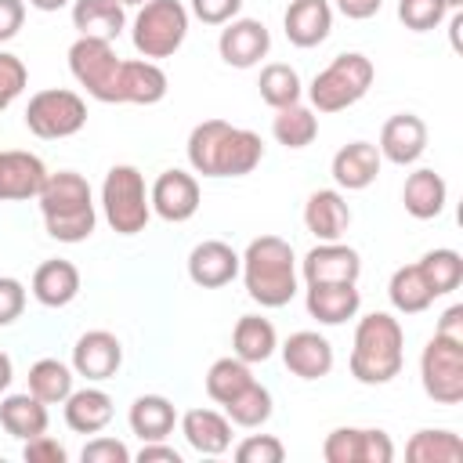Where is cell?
<instances>
[{"label": "cell", "mask_w": 463, "mask_h": 463, "mask_svg": "<svg viewBox=\"0 0 463 463\" xmlns=\"http://www.w3.org/2000/svg\"><path fill=\"white\" fill-rule=\"evenodd\" d=\"M405 459L409 463H459L463 441H459V434H452L445 427H423L405 441Z\"/></svg>", "instance_id": "obj_33"}, {"label": "cell", "mask_w": 463, "mask_h": 463, "mask_svg": "<svg viewBox=\"0 0 463 463\" xmlns=\"http://www.w3.org/2000/svg\"><path fill=\"white\" fill-rule=\"evenodd\" d=\"M405 362V329L394 315L373 311L362 315L351 340V376L365 387H383L402 373Z\"/></svg>", "instance_id": "obj_1"}, {"label": "cell", "mask_w": 463, "mask_h": 463, "mask_svg": "<svg viewBox=\"0 0 463 463\" xmlns=\"http://www.w3.org/2000/svg\"><path fill=\"white\" fill-rule=\"evenodd\" d=\"M127 423L141 441H166V434H174L177 427V409L163 394H137L130 402Z\"/></svg>", "instance_id": "obj_27"}, {"label": "cell", "mask_w": 463, "mask_h": 463, "mask_svg": "<svg viewBox=\"0 0 463 463\" xmlns=\"http://www.w3.org/2000/svg\"><path fill=\"white\" fill-rule=\"evenodd\" d=\"M47 423H51V416H47V402H40L36 394H7L4 402H0V427L11 434V438H18V441H29V438H36V434H47Z\"/></svg>", "instance_id": "obj_30"}, {"label": "cell", "mask_w": 463, "mask_h": 463, "mask_svg": "<svg viewBox=\"0 0 463 463\" xmlns=\"http://www.w3.org/2000/svg\"><path fill=\"white\" fill-rule=\"evenodd\" d=\"M101 213L116 235H137L145 232L152 217L145 174L130 163H116L101 181Z\"/></svg>", "instance_id": "obj_5"}, {"label": "cell", "mask_w": 463, "mask_h": 463, "mask_svg": "<svg viewBox=\"0 0 463 463\" xmlns=\"http://www.w3.org/2000/svg\"><path fill=\"white\" fill-rule=\"evenodd\" d=\"M351 224V206L336 188H315L304 203V228L318 239V242H336L344 239Z\"/></svg>", "instance_id": "obj_20"}, {"label": "cell", "mask_w": 463, "mask_h": 463, "mask_svg": "<svg viewBox=\"0 0 463 463\" xmlns=\"http://www.w3.org/2000/svg\"><path fill=\"white\" fill-rule=\"evenodd\" d=\"M260 159H264L260 134H253L246 127H228V134L221 141V156H217V177H246L260 166Z\"/></svg>", "instance_id": "obj_28"}, {"label": "cell", "mask_w": 463, "mask_h": 463, "mask_svg": "<svg viewBox=\"0 0 463 463\" xmlns=\"http://www.w3.org/2000/svg\"><path fill=\"white\" fill-rule=\"evenodd\" d=\"M25 311V286L11 275H0V329L18 322Z\"/></svg>", "instance_id": "obj_46"}, {"label": "cell", "mask_w": 463, "mask_h": 463, "mask_svg": "<svg viewBox=\"0 0 463 463\" xmlns=\"http://www.w3.org/2000/svg\"><path fill=\"white\" fill-rule=\"evenodd\" d=\"M119 365H123V344L109 329H90L72 347V373L90 383L112 380L119 373Z\"/></svg>", "instance_id": "obj_13"}, {"label": "cell", "mask_w": 463, "mask_h": 463, "mask_svg": "<svg viewBox=\"0 0 463 463\" xmlns=\"http://www.w3.org/2000/svg\"><path fill=\"white\" fill-rule=\"evenodd\" d=\"M416 264H420V271H423V279H427L434 297H445V293L459 289V282H463V257L456 250H449V246L427 250Z\"/></svg>", "instance_id": "obj_39"}, {"label": "cell", "mask_w": 463, "mask_h": 463, "mask_svg": "<svg viewBox=\"0 0 463 463\" xmlns=\"http://www.w3.org/2000/svg\"><path fill=\"white\" fill-rule=\"evenodd\" d=\"M336 7H340L344 18H351V22H365V18H373V14L383 7V0H336Z\"/></svg>", "instance_id": "obj_52"}, {"label": "cell", "mask_w": 463, "mask_h": 463, "mask_svg": "<svg viewBox=\"0 0 463 463\" xmlns=\"http://www.w3.org/2000/svg\"><path fill=\"white\" fill-rule=\"evenodd\" d=\"M239 268H242V257L228 242H221V239H203L188 253V279L195 286H203V289L228 286L239 275Z\"/></svg>", "instance_id": "obj_18"}, {"label": "cell", "mask_w": 463, "mask_h": 463, "mask_svg": "<svg viewBox=\"0 0 463 463\" xmlns=\"http://www.w3.org/2000/svg\"><path fill=\"white\" fill-rule=\"evenodd\" d=\"M441 7H445V11H459V7H463V0H441Z\"/></svg>", "instance_id": "obj_55"}, {"label": "cell", "mask_w": 463, "mask_h": 463, "mask_svg": "<svg viewBox=\"0 0 463 463\" xmlns=\"http://www.w3.org/2000/svg\"><path fill=\"white\" fill-rule=\"evenodd\" d=\"M72 365L58 358H40L29 365V394H36L47 405H61L72 394Z\"/></svg>", "instance_id": "obj_37"}, {"label": "cell", "mask_w": 463, "mask_h": 463, "mask_svg": "<svg viewBox=\"0 0 463 463\" xmlns=\"http://www.w3.org/2000/svg\"><path fill=\"white\" fill-rule=\"evenodd\" d=\"M25 83H29L25 61L18 54H11V51H0V112L18 101V94L25 90Z\"/></svg>", "instance_id": "obj_43"}, {"label": "cell", "mask_w": 463, "mask_h": 463, "mask_svg": "<svg viewBox=\"0 0 463 463\" xmlns=\"http://www.w3.org/2000/svg\"><path fill=\"white\" fill-rule=\"evenodd\" d=\"M166 90H170V80L159 69V61L130 58V61H119L112 105H156L166 98Z\"/></svg>", "instance_id": "obj_16"}, {"label": "cell", "mask_w": 463, "mask_h": 463, "mask_svg": "<svg viewBox=\"0 0 463 463\" xmlns=\"http://www.w3.org/2000/svg\"><path fill=\"white\" fill-rule=\"evenodd\" d=\"M242 0H192V14L203 25H224L232 18H239Z\"/></svg>", "instance_id": "obj_47"}, {"label": "cell", "mask_w": 463, "mask_h": 463, "mask_svg": "<svg viewBox=\"0 0 463 463\" xmlns=\"http://www.w3.org/2000/svg\"><path fill=\"white\" fill-rule=\"evenodd\" d=\"M40 213H43V228L51 239L58 242H87L98 228V210H94V195L83 174L76 170H58L47 174L43 188H40Z\"/></svg>", "instance_id": "obj_2"}, {"label": "cell", "mask_w": 463, "mask_h": 463, "mask_svg": "<svg viewBox=\"0 0 463 463\" xmlns=\"http://www.w3.org/2000/svg\"><path fill=\"white\" fill-rule=\"evenodd\" d=\"M47 166L36 152L25 148H4L0 152V203H22V199H36L43 181H47Z\"/></svg>", "instance_id": "obj_15"}, {"label": "cell", "mask_w": 463, "mask_h": 463, "mask_svg": "<svg viewBox=\"0 0 463 463\" xmlns=\"http://www.w3.org/2000/svg\"><path fill=\"white\" fill-rule=\"evenodd\" d=\"M387 297H391L394 311H402V315H420L434 304V293H430L420 264H402L387 282Z\"/></svg>", "instance_id": "obj_34"}, {"label": "cell", "mask_w": 463, "mask_h": 463, "mask_svg": "<svg viewBox=\"0 0 463 463\" xmlns=\"http://www.w3.org/2000/svg\"><path fill=\"white\" fill-rule=\"evenodd\" d=\"M148 203H152V213H159L163 221L170 224H184L195 217L203 195H199V181L188 174V170H163L156 177V184L148 188Z\"/></svg>", "instance_id": "obj_11"}, {"label": "cell", "mask_w": 463, "mask_h": 463, "mask_svg": "<svg viewBox=\"0 0 463 463\" xmlns=\"http://www.w3.org/2000/svg\"><path fill=\"white\" fill-rule=\"evenodd\" d=\"M217 51L232 69H253L271 51V33L260 18H232L217 36Z\"/></svg>", "instance_id": "obj_12"}, {"label": "cell", "mask_w": 463, "mask_h": 463, "mask_svg": "<svg viewBox=\"0 0 463 463\" xmlns=\"http://www.w3.org/2000/svg\"><path fill=\"white\" fill-rule=\"evenodd\" d=\"M119 54L112 47V40H98V36H76V43L69 47V72L72 80L94 98L112 105L116 101V72H119Z\"/></svg>", "instance_id": "obj_8"}, {"label": "cell", "mask_w": 463, "mask_h": 463, "mask_svg": "<svg viewBox=\"0 0 463 463\" xmlns=\"http://www.w3.org/2000/svg\"><path fill=\"white\" fill-rule=\"evenodd\" d=\"M282 29L286 40L293 47H318L329 33H333V7L329 0H289L286 14H282Z\"/></svg>", "instance_id": "obj_21"}, {"label": "cell", "mask_w": 463, "mask_h": 463, "mask_svg": "<svg viewBox=\"0 0 463 463\" xmlns=\"http://www.w3.org/2000/svg\"><path fill=\"white\" fill-rule=\"evenodd\" d=\"M235 459L239 463H282L286 445L275 434H250L235 445Z\"/></svg>", "instance_id": "obj_44"}, {"label": "cell", "mask_w": 463, "mask_h": 463, "mask_svg": "<svg viewBox=\"0 0 463 463\" xmlns=\"http://www.w3.org/2000/svg\"><path fill=\"white\" fill-rule=\"evenodd\" d=\"M119 4H123V7H141L145 0H119Z\"/></svg>", "instance_id": "obj_56"}, {"label": "cell", "mask_w": 463, "mask_h": 463, "mask_svg": "<svg viewBox=\"0 0 463 463\" xmlns=\"http://www.w3.org/2000/svg\"><path fill=\"white\" fill-rule=\"evenodd\" d=\"M282 362L300 380H322L333 369V344L315 329L289 333L282 344Z\"/></svg>", "instance_id": "obj_19"}, {"label": "cell", "mask_w": 463, "mask_h": 463, "mask_svg": "<svg viewBox=\"0 0 463 463\" xmlns=\"http://www.w3.org/2000/svg\"><path fill=\"white\" fill-rule=\"evenodd\" d=\"M257 90H260V101L271 105V109H286V105H297L300 94H304V83L297 76L293 65L286 61H271L260 69V80H257Z\"/></svg>", "instance_id": "obj_38"}, {"label": "cell", "mask_w": 463, "mask_h": 463, "mask_svg": "<svg viewBox=\"0 0 463 463\" xmlns=\"http://www.w3.org/2000/svg\"><path fill=\"white\" fill-rule=\"evenodd\" d=\"M33 297L43 304V307H65L80 297V268L72 260H43L36 271H33Z\"/></svg>", "instance_id": "obj_25"}, {"label": "cell", "mask_w": 463, "mask_h": 463, "mask_svg": "<svg viewBox=\"0 0 463 463\" xmlns=\"http://www.w3.org/2000/svg\"><path fill=\"white\" fill-rule=\"evenodd\" d=\"M271 134L286 148H307L318 137V116H315L311 105H300V101L297 105H286V109H275Z\"/></svg>", "instance_id": "obj_35"}, {"label": "cell", "mask_w": 463, "mask_h": 463, "mask_svg": "<svg viewBox=\"0 0 463 463\" xmlns=\"http://www.w3.org/2000/svg\"><path fill=\"white\" fill-rule=\"evenodd\" d=\"M250 383H253L250 362H242V358H235V354L217 358V362L206 369V394H210L217 405L232 402V398H235L239 391H246Z\"/></svg>", "instance_id": "obj_40"}, {"label": "cell", "mask_w": 463, "mask_h": 463, "mask_svg": "<svg viewBox=\"0 0 463 463\" xmlns=\"http://www.w3.org/2000/svg\"><path fill=\"white\" fill-rule=\"evenodd\" d=\"M326 463H391L394 441L380 427H336L322 441Z\"/></svg>", "instance_id": "obj_10"}, {"label": "cell", "mask_w": 463, "mask_h": 463, "mask_svg": "<svg viewBox=\"0 0 463 463\" xmlns=\"http://www.w3.org/2000/svg\"><path fill=\"white\" fill-rule=\"evenodd\" d=\"M25 127H29V134H36L43 141L72 137L87 127V101L65 87L36 90L25 105Z\"/></svg>", "instance_id": "obj_7"}, {"label": "cell", "mask_w": 463, "mask_h": 463, "mask_svg": "<svg viewBox=\"0 0 463 463\" xmlns=\"http://www.w3.org/2000/svg\"><path fill=\"white\" fill-rule=\"evenodd\" d=\"M373 80H376L373 61L358 51H344L322 72H315V80L307 87V101H311L315 112H326V116L344 112V109H351L354 101H362L369 94Z\"/></svg>", "instance_id": "obj_4"}, {"label": "cell", "mask_w": 463, "mask_h": 463, "mask_svg": "<svg viewBox=\"0 0 463 463\" xmlns=\"http://www.w3.org/2000/svg\"><path fill=\"white\" fill-rule=\"evenodd\" d=\"M184 441L199 452V456H221L232 449V420L217 409H188L184 416H177Z\"/></svg>", "instance_id": "obj_24"}, {"label": "cell", "mask_w": 463, "mask_h": 463, "mask_svg": "<svg viewBox=\"0 0 463 463\" xmlns=\"http://www.w3.org/2000/svg\"><path fill=\"white\" fill-rule=\"evenodd\" d=\"M242 257V282L260 307H286L297 297V253L279 235H257Z\"/></svg>", "instance_id": "obj_3"}, {"label": "cell", "mask_w": 463, "mask_h": 463, "mask_svg": "<svg viewBox=\"0 0 463 463\" xmlns=\"http://www.w3.org/2000/svg\"><path fill=\"white\" fill-rule=\"evenodd\" d=\"M380 159L394 166H412L427 152V123L412 112H398L380 127Z\"/></svg>", "instance_id": "obj_17"}, {"label": "cell", "mask_w": 463, "mask_h": 463, "mask_svg": "<svg viewBox=\"0 0 463 463\" xmlns=\"http://www.w3.org/2000/svg\"><path fill=\"white\" fill-rule=\"evenodd\" d=\"M65 4H72V0H29V7H36V11H61Z\"/></svg>", "instance_id": "obj_54"}, {"label": "cell", "mask_w": 463, "mask_h": 463, "mask_svg": "<svg viewBox=\"0 0 463 463\" xmlns=\"http://www.w3.org/2000/svg\"><path fill=\"white\" fill-rule=\"evenodd\" d=\"M228 127L232 123H224V119H203V123L192 127V134H188V163H192L195 174L217 177V156H221V141H224Z\"/></svg>", "instance_id": "obj_36"}, {"label": "cell", "mask_w": 463, "mask_h": 463, "mask_svg": "<svg viewBox=\"0 0 463 463\" xmlns=\"http://www.w3.org/2000/svg\"><path fill=\"white\" fill-rule=\"evenodd\" d=\"M271 409H275L271 391H268L264 383H257V380H253L246 391H239L232 402H224V416H228L235 427H246V430L264 427V423L271 420Z\"/></svg>", "instance_id": "obj_41"}, {"label": "cell", "mask_w": 463, "mask_h": 463, "mask_svg": "<svg viewBox=\"0 0 463 463\" xmlns=\"http://www.w3.org/2000/svg\"><path fill=\"white\" fill-rule=\"evenodd\" d=\"M275 347H279V336H275V326L268 318L242 315L235 322V329H232V351H235V358H242L250 365L253 362H268L275 354Z\"/></svg>", "instance_id": "obj_32"}, {"label": "cell", "mask_w": 463, "mask_h": 463, "mask_svg": "<svg viewBox=\"0 0 463 463\" xmlns=\"http://www.w3.org/2000/svg\"><path fill=\"white\" fill-rule=\"evenodd\" d=\"M402 203H405V213L416 217V221H434L445 203H449V184L441 174H434L430 166H420L405 177V188H402Z\"/></svg>", "instance_id": "obj_26"}, {"label": "cell", "mask_w": 463, "mask_h": 463, "mask_svg": "<svg viewBox=\"0 0 463 463\" xmlns=\"http://www.w3.org/2000/svg\"><path fill=\"white\" fill-rule=\"evenodd\" d=\"M383 159H380V148L369 145V141H351L344 148H336L333 163H329V174L336 181V188H347V192H362L376 181Z\"/></svg>", "instance_id": "obj_23"}, {"label": "cell", "mask_w": 463, "mask_h": 463, "mask_svg": "<svg viewBox=\"0 0 463 463\" xmlns=\"http://www.w3.org/2000/svg\"><path fill=\"white\" fill-rule=\"evenodd\" d=\"M445 14H449V11L441 7V0H398V18H402V25L412 29V33H430V29H438Z\"/></svg>", "instance_id": "obj_42"}, {"label": "cell", "mask_w": 463, "mask_h": 463, "mask_svg": "<svg viewBox=\"0 0 463 463\" xmlns=\"http://www.w3.org/2000/svg\"><path fill=\"white\" fill-rule=\"evenodd\" d=\"M72 29L80 36L116 40L127 29V11L119 0H72Z\"/></svg>", "instance_id": "obj_31"}, {"label": "cell", "mask_w": 463, "mask_h": 463, "mask_svg": "<svg viewBox=\"0 0 463 463\" xmlns=\"http://www.w3.org/2000/svg\"><path fill=\"white\" fill-rule=\"evenodd\" d=\"M420 380L430 402L459 405L463 402V344L434 333L420 354Z\"/></svg>", "instance_id": "obj_9"}, {"label": "cell", "mask_w": 463, "mask_h": 463, "mask_svg": "<svg viewBox=\"0 0 463 463\" xmlns=\"http://www.w3.org/2000/svg\"><path fill=\"white\" fill-rule=\"evenodd\" d=\"M307 315L322 326H344L347 318L358 315L362 307V293H358V282H318V286H307Z\"/></svg>", "instance_id": "obj_22"}, {"label": "cell", "mask_w": 463, "mask_h": 463, "mask_svg": "<svg viewBox=\"0 0 463 463\" xmlns=\"http://www.w3.org/2000/svg\"><path fill=\"white\" fill-rule=\"evenodd\" d=\"M25 25V0H0V43L14 40Z\"/></svg>", "instance_id": "obj_49"}, {"label": "cell", "mask_w": 463, "mask_h": 463, "mask_svg": "<svg viewBox=\"0 0 463 463\" xmlns=\"http://www.w3.org/2000/svg\"><path fill=\"white\" fill-rule=\"evenodd\" d=\"M438 336H449V340H459L463 344V304H452L441 318H438Z\"/></svg>", "instance_id": "obj_51"}, {"label": "cell", "mask_w": 463, "mask_h": 463, "mask_svg": "<svg viewBox=\"0 0 463 463\" xmlns=\"http://www.w3.org/2000/svg\"><path fill=\"white\" fill-rule=\"evenodd\" d=\"M22 456H25V463H65V459H69L65 445L54 441V438H47V434L29 438L25 449H22Z\"/></svg>", "instance_id": "obj_48"}, {"label": "cell", "mask_w": 463, "mask_h": 463, "mask_svg": "<svg viewBox=\"0 0 463 463\" xmlns=\"http://www.w3.org/2000/svg\"><path fill=\"white\" fill-rule=\"evenodd\" d=\"M300 275L307 286H318V282H358L362 275V257L354 246L347 242H318L304 253L300 260Z\"/></svg>", "instance_id": "obj_14"}, {"label": "cell", "mask_w": 463, "mask_h": 463, "mask_svg": "<svg viewBox=\"0 0 463 463\" xmlns=\"http://www.w3.org/2000/svg\"><path fill=\"white\" fill-rule=\"evenodd\" d=\"M61 405H65V423L76 434H101L112 423V398L101 387H80Z\"/></svg>", "instance_id": "obj_29"}, {"label": "cell", "mask_w": 463, "mask_h": 463, "mask_svg": "<svg viewBox=\"0 0 463 463\" xmlns=\"http://www.w3.org/2000/svg\"><path fill=\"white\" fill-rule=\"evenodd\" d=\"M11 380H14V362L7 351H0V394L11 387Z\"/></svg>", "instance_id": "obj_53"}, {"label": "cell", "mask_w": 463, "mask_h": 463, "mask_svg": "<svg viewBox=\"0 0 463 463\" xmlns=\"http://www.w3.org/2000/svg\"><path fill=\"white\" fill-rule=\"evenodd\" d=\"M184 36H188V7L181 0H145L130 25L134 51L148 61L177 54Z\"/></svg>", "instance_id": "obj_6"}, {"label": "cell", "mask_w": 463, "mask_h": 463, "mask_svg": "<svg viewBox=\"0 0 463 463\" xmlns=\"http://www.w3.org/2000/svg\"><path fill=\"white\" fill-rule=\"evenodd\" d=\"M134 459L137 463H181V452L174 445H163V441H145Z\"/></svg>", "instance_id": "obj_50"}, {"label": "cell", "mask_w": 463, "mask_h": 463, "mask_svg": "<svg viewBox=\"0 0 463 463\" xmlns=\"http://www.w3.org/2000/svg\"><path fill=\"white\" fill-rule=\"evenodd\" d=\"M80 459H83V463H130L134 456H130V449H127L123 441H116V438H90V441L83 445Z\"/></svg>", "instance_id": "obj_45"}]
</instances>
